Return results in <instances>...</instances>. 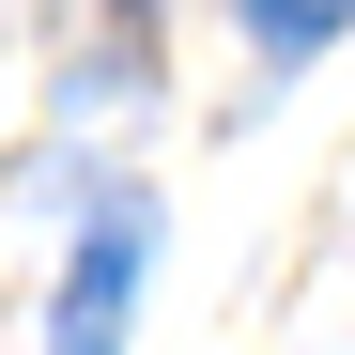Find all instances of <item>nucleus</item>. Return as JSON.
<instances>
[{"label":"nucleus","instance_id":"1","mask_svg":"<svg viewBox=\"0 0 355 355\" xmlns=\"http://www.w3.org/2000/svg\"><path fill=\"white\" fill-rule=\"evenodd\" d=\"M124 309H139V201H108V216L78 232V278H62L46 355H124Z\"/></svg>","mask_w":355,"mask_h":355},{"label":"nucleus","instance_id":"2","mask_svg":"<svg viewBox=\"0 0 355 355\" xmlns=\"http://www.w3.org/2000/svg\"><path fill=\"white\" fill-rule=\"evenodd\" d=\"M340 16H355V0H232V31H248L263 62H309V46H324Z\"/></svg>","mask_w":355,"mask_h":355}]
</instances>
